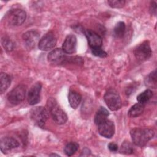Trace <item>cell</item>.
Masks as SVG:
<instances>
[{"label":"cell","instance_id":"cell-30","mask_svg":"<svg viewBox=\"0 0 157 157\" xmlns=\"http://www.w3.org/2000/svg\"><path fill=\"white\" fill-rule=\"evenodd\" d=\"M50 156H58L59 155H56V154H51Z\"/></svg>","mask_w":157,"mask_h":157},{"label":"cell","instance_id":"cell-1","mask_svg":"<svg viewBox=\"0 0 157 157\" xmlns=\"http://www.w3.org/2000/svg\"><path fill=\"white\" fill-rule=\"evenodd\" d=\"M130 135L134 144L139 147L145 146L154 136L155 132L150 128H135L131 130Z\"/></svg>","mask_w":157,"mask_h":157},{"label":"cell","instance_id":"cell-7","mask_svg":"<svg viewBox=\"0 0 157 157\" xmlns=\"http://www.w3.org/2000/svg\"><path fill=\"white\" fill-rule=\"evenodd\" d=\"M8 22L13 26H19L23 23L25 21L26 13L20 9H13L9 11L7 15Z\"/></svg>","mask_w":157,"mask_h":157},{"label":"cell","instance_id":"cell-11","mask_svg":"<svg viewBox=\"0 0 157 157\" xmlns=\"http://www.w3.org/2000/svg\"><path fill=\"white\" fill-rule=\"evenodd\" d=\"M48 61L55 64H63L67 60L64 52L61 48H56L51 51L47 56Z\"/></svg>","mask_w":157,"mask_h":157},{"label":"cell","instance_id":"cell-28","mask_svg":"<svg viewBox=\"0 0 157 157\" xmlns=\"http://www.w3.org/2000/svg\"><path fill=\"white\" fill-rule=\"evenodd\" d=\"M150 12L152 15H156V3L155 1L151 2Z\"/></svg>","mask_w":157,"mask_h":157},{"label":"cell","instance_id":"cell-13","mask_svg":"<svg viewBox=\"0 0 157 157\" xmlns=\"http://www.w3.org/2000/svg\"><path fill=\"white\" fill-rule=\"evenodd\" d=\"M77 48V38L73 34H69L66 37L63 44V50L65 53L71 54L75 52Z\"/></svg>","mask_w":157,"mask_h":157},{"label":"cell","instance_id":"cell-17","mask_svg":"<svg viewBox=\"0 0 157 157\" xmlns=\"http://www.w3.org/2000/svg\"><path fill=\"white\" fill-rule=\"evenodd\" d=\"M109 115V111L105 107H101L97 110L94 115V122L96 125H98L101 123L106 120Z\"/></svg>","mask_w":157,"mask_h":157},{"label":"cell","instance_id":"cell-23","mask_svg":"<svg viewBox=\"0 0 157 157\" xmlns=\"http://www.w3.org/2000/svg\"><path fill=\"white\" fill-rule=\"evenodd\" d=\"M78 147H79V145L77 143L71 142L67 144L64 147V152L67 156H71L73 155L78 150Z\"/></svg>","mask_w":157,"mask_h":157},{"label":"cell","instance_id":"cell-19","mask_svg":"<svg viewBox=\"0 0 157 157\" xmlns=\"http://www.w3.org/2000/svg\"><path fill=\"white\" fill-rule=\"evenodd\" d=\"M0 81H1V86H0V91L1 93L2 94L5 92L11 83L10 77L6 73H1L0 75Z\"/></svg>","mask_w":157,"mask_h":157},{"label":"cell","instance_id":"cell-21","mask_svg":"<svg viewBox=\"0 0 157 157\" xmlns=\"http://www.w3.org/2000/svg\"><path fill=\"white\" fill-rule=\"evenodd\" d=\"M126 26L123 21L118 22L113 28V35L117 38H121L124 36Z\"/></svg>","mask_w":157,"mask_h":157},{"label":"cell","instance_id":"cell-5","mask_svg":"<svg viewBox=\"0 0 157 157\" xmlns=\"http://www.w3.org/2000/svg\"><path fill=\"white\" fill-rule=\"evenodd\" d=\"M25 95L26 86L23 85H18L8 93L7 100L10 104L17 105L24 100Z\"/></svg>","mask_w":157,"mask_h":157},{"label":"cell","instance_id":"cell-15","mask_svg":"<svg viewBox=\"0 0 157 157\" xmlns=\"http://www.w3.org/2000/svg\"><path fill=\"white\" fill-rule=\"evenodd\" d=\"M23 39L28 47L33 48L35 47L39 39V34L34 30L28 31L23 34Z\"/></svg>","mask_w":157,"mask_h":157},{"label":"cell","instance_id":"cell-27","mask_svg":"<svg viewBox=\"0 0 157 157\" xmlns=\"http://www.w3.org/2000/svg\"><path fill=\"white\" fill-rule=\"evenodd\" d=\"M2 45L4 47V48H6V50H10L13 48V44L9 40H7V39L5 40V39H2Z\"/></svg>","mask_w":157,"mask_h":157},{"label":"cell","instance_id":"cell-16","mask_svg":"<svg viewBox=\"0 0 157 157\" xmlns=\"http://www.w3.org/2000/svg\"><path fill=\"white\" fill-rule=\"evenodd\" d=\"M68 100L71 107L73 109H76L80 104L82 96L80 93L75 90H71L68 95Z\"/></svg>","mask_w":157,"mask_h":157},{"label":"cell","instance_id":"cell-4","mask_svg":"<svg viewBox=\"0 0 157 157\" xmlns=\"http://www.w3.org/2000/svg\"><path fill=\"white\" fill-rule=\"evenodd\" d=\"M104 99L107 107L112 111L118 110L121 107L122 103L120 96L114 90H109L105 93Z\"/></svg>","mask_w":157,"mask_h":157},{"label":"cell","instance_id":"cell-12","mask_svg":"<svg viewBox=\"0 0 157 157\" xmlns=\"http://www.w3.org/2000/svg\"><path fill=\"white\" fill-rule=\"evenodd\" d=\"M85 35L87 39L88 44L91 48H99L102 44V40L101 36L91 29H86L84 31Z\"/></svg>","mask_w":157,"mask_h":157},{"label":"cell","instance_id":"cell-26","mask_svg":"<svg viewBox=\"0 0 157 157\" xmlns=\"http://www.w3.org/2000/svg\"><path fill=\"white\" fill-rule=\"evenodd\" d=\"M91 52L93 55L100 58H105L107 56V53L101 47L91 48Z\"/></svg>","mask_w":157,"mask_h":157},{"label":"cell","instance_id":"cell-25","mask_svg":"<svg viewBox=\"0 0 157 157\" xmlns=\"http://www.w3.org/2000/svg\"><path fill=\"white\" fill-rule=\"evenodd\" d=\"M107 3L112 8H121L124 6L125 1L123 0H110L107 1Z\"/></svg>","mask_w":157,"mask_h":157},{"label":"cell","instance_id":"cell-18","mask_svg":"<svg viewBox=\"0 0 157 157\" xmlns=\"http://www.w3.org/2000/svg\"><path fill=\"white\" fill-rule=\"evenodd\" d=\"M144 104L142 103H137L132 105L128 112V115L131 118H135L140 116L144 112Z\"/></svg>","mask_w":157,"mask_h":157},{"label":"cell","instance_id":"cell-2","mask_svg":"<svg viewBox=\"0 0 157 157\" xmlns=\"http://www.w3.org/2000/svg\"><path fill=\"white\" fill-rule=\"evenodd\" d=\"M47 105L48 112L50 113L53 120L56 123L58 124H63L67 121V116L66 113L61 109L54 98H49L48 99Z\"/></svg>","mask_w":157,"mask_h":157},{"label":"cell","instance_id":"cell-10","mask_svg":"<svg viewBox=\"0 0 157 157\" xmlns=\"http://www.w3.org/2000/svg\"><path fill=\"white\" fill-rule=\"evenodd\" d=\"M42 89V83L37 82L33 84L28 94V102L29 105H33L40 101V94Z\"/></svg>","mask_w":157,"mask_h":157},{"label":"cell","instance_id":"cell-22","mask_svg":"<svg viewBox=\"0 0 157 157\" xmlns=\"http://www.w3.org/2000/svg\"><path fill=\"white\" fill-rule=\"evenodd\" d=\"M153 96V91L150 89H147L139 94L137 96V100L139 103L145 104Z\"/></svg>","mask_w":157,"mask_h":157},{"label":"cell","instance_id":"cell-9","mask_svg":"<svg viewBox=\"0 0 157 157\" xmlns=\"http://www.w3.org/2000/svg\"><path fill=\"white\" fill-rule=\"evenodd\" d=\"M99 134L105 138H111L115 133V125L113 121L106 120L98 125Z\"/></svg>","mask_w":157,"mask_h":157},{"label":"cell","instance_id":"cell-8","mask_svg":"<svg viewBox=\"0 0 157 157\" xmlns=\"http://www.w3.org/2000/svg\"><path fill=\"white\" fill-rule=\"evenodd\" d=\"M56 44V37L52 31L45 34L39 40L38 47L40 50L47 51L53 48Z\"/></svg>","mask_w":157,"mask_h":157},{"label":"cell","instance_id":"cell-29","mask_svg":"<svg viewBox=\"0 0 157 157\" xmlns=\"http://www.w3.org/2000/svg\"><path fill=\"white\" fill-rule=\"evenodd\" d=\"M108 148L110 150V151H113V152H115V151H117L118 150V145L116 144L113 143V142L109 143L108 144Z\"/></svg>","mask_w":157,"mask_h":157},{"label":"cell","instance_id":"cell-6","mask_svg":"<svg viewBox=\"0 0 157 157\" xmlns=\"http://www.w3.org/2000/svg\"><path fill=\"white\" fill-rule=\"evenodd\" d=\"M134 54L136 59L140 61L149 59L151 55V49L149 41L145 40L138 45L134 50Z\"/></svg>","mask_w":157,"mask_h":157},{"label":"cell","instance_id":"cell-14","mask_svg":"<svg viewBox=\"0 0 157 157\" xmlns=\"http://www.w3.org/2000/svg\"><path fill=\"white\" fill-rule=\"evenodd\" d=\"M19 146V142L11 137H5L1 139L0 142V148L2 152L6 153L9 150L15 148Z\"/></svg>","mask_w":157,"mask_h":157},{"label":"cell","instance_id":"cell-3","mask_svg":"<svg viewBox=\"0 0 157 157\" xmlns=\"http://www.w3.org/2000/svg\"><path fill=\"white\" fill-rule=\"evenodd\" d=\"M30 117L36 125L42 128L48 120V112L44 107H36L31 110Z\"/></svg>","mask_w":157,"mask_h":157},{"label":"cell","instance_id":"cell-20","mask_svg":"<svg viewBox=\"0 0 157 157\" xmlns=\"http://www.w3.org/2000/svg\"><path fill=\"white\" fill-rule=\"evenodd\" d=\"M156 71L154 70L145 77V84L150 88L156 89Z\"/></svg>","mask_w":157,"mask_h":157},{"label":"cell","instance_id":"cell-24","mask_svg":"<svg viewBox=\"0 0 157 157\" xmlns=\"http://www.w3.org/2000/svg\"><path fill=\"white\" fill-rule=\"evenodd\" d=\"M120 152L125 155H130L133 152L132 145L128 141H124L120 147Z\"/></svg>","mask_w":157,"mask_h":157}]
</instances>
